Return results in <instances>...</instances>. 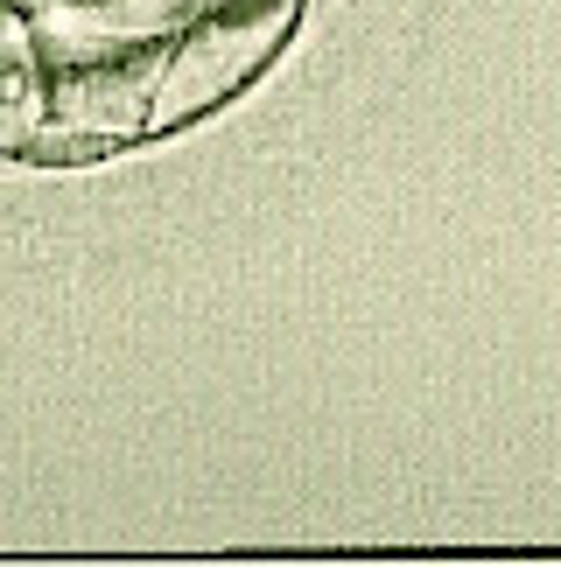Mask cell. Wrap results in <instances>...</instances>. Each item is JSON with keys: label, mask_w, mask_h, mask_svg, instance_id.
Segmentation results:
<instances>
[{"label": "cell", "mask_w": 561, "mask_h": 567, "mask_svg": "<svg viewBox=\"0 0 561 567\" xmlns=\"http://www.w3.org/2000/svg\"><path fill=\"white\" fill-rule=\"evenodd\" d=\"M280 21H288V8H267L261 21H253V29H211L197 50H190L183 63H176V92H162V105L155 113L169 120V113H190V105H204V99H218L225 84H239L253 63H261V50H267V35L280 29Z\"/></svg>", "instance_id": "obj_1"}]
</instances>
